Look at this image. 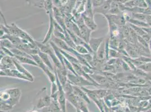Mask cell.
I'll return each instance as SVG.
<instances>
[{"label": "cell", "mask_w": 151, "mask_h": 112, "mask_svg": "<svg viewBox=\"0 0 151 112\" xmlns=\"http://www.w3.org/2000/svg\"><path fill=\"white\" fill-rule=\"evenodd\" d=\"M35 43L39 51H40L42 52L46 53L50 57V58H51V59L52 60L54 63L55 70H59V69H62L63 67H65L64 66L62 65L59 59L57 57L54 49L51 46L49 42L43 44L42 42H37L35 40Z\"/></svg>", "instance_id": "6da1fadb"}, {"label": "cell", "mask_w": 151, "mask_h": 112, "mask_svg": "<svg viewBox=\"0 0 151 112\" xmlns=\"http://www.w3.org/2000/svg\"><path fill=\"white\" fill-rule=\"evenodd\" d=\"M67 77H68V81L74 86H76L80 87V88L86 87L88 86H97L94 83L91 82V81H88L85 78L81 76H79V75H75L72 73L71 74L68 73Z\"/></svg>", "instance_id": "7a4b0ae2"}, {"label": "cell", "mask_w": 151, "mask_h": 112, "mask_svg": "<svg viewBox=\"0 0 151 112\" xmlns=\"http://www.w3.org/2000/svg\"><path fill=\"white\" fill-rule=\"evenodd\" d=\"M31 56L32 58L34 59V61L38 65V67L40 68L43 71V72L47 76L50 82L52 83L55 82L57 80L56 74L55 72L53 73V71L43 63V60L41 59L39 55H32Z\"/></svg>", "instance_id": "3957f363"}, {"label": "cell", "mask_w": 151, "mask_h": 112, "mask_svg": "<svg viewBox=\"0 0 151 112\" xmlns=\"http://www.w3.org/2000/svg\"><path fill=\"white\" fill-rule=\"evenodd\" d=\"M75 22L77 24L80 29L81 33V38L86 43H88L89 40L91 38L90 36L91 33L92 32V30H90L85 25L82 16L80 19H78L77 20H76Z\"/></svg>", "instance_id": "277c9868"}, {"label": "cell", "mask_w": 151, "mask_h": 112, "mask_svg": "<svg viewBox=\"0 0 151 112\" xmlns=\"http://www.w3.org/2000/svg\"><path fill=\"white\" fill-rule=\"evenodd\" d=\"M1 76L10 77L29 81V80L22 74L17 69H1Z\"/></svg>", "instance_id": "5b68a950"}, {"label": "cell", "mask_w": 151, "mask_h": 112, "mask_svg": "<svg viewBox=\"0 0 151 112\" xmlns=\"http://www.w3.org/2000/svg\"><path fill=\"white\" fill-rule=\"evenodd\" d=\"M50 40L53 42L59 49H62L69 53H72L74 56H75V55L76 54L77 51L75 49L70 47L69 45L65 42V40L57 38L55 37L54 35H53Z\"/></svg>", "instance_id": "8992f818"}, {"label": "cell", "mask_w": 151, "mask_h": 112, "mask_svg": "<svg viewBox=\"0 0 151 112\" xmlns=\"http://www.w3.org/2000/svg\"><path fill=\"white\" fill-rule=\"evenodd\" d=\"M47 14L49 16V19H50V22H49V26L48 28L47 32L44 38L43 41L41 42L43 44L49 43L51 37L53 35L54 31V14H53V10L50 11L47 13Z\"/></svg>", "instance_id": "52a82bcc"}, {"label": "cell", "mask_w": 151, "mask_h": 112, "mask_svg": "<svg viewBox=\"0 0 151 112\" xmlns=\"http://www.w3.org/2000/svg\"><path fill=\"white\" fill-rule=\"evenodd\" d=\"M13 61L16 69H17L22 74L25 76L26 77H27L29 80V81L31 82L34 81L35 80L34 76L32 75V74H31L24 67V66L22 65L23 64L21 63L15 57H13Z\"/></svg>", "instance_id": "ba28073f"}, {"label": "cell", "mask_w": 151, "mask_h": 112, "mask_svg": "<svg viewBox=\"0 0 151 112\" xmlns=\"http://www.w3.org/2000/svg\"><path fill=\"white\" fill-rule=\"evenodd\" d=\"M112 2V0H106L100 6L98 7L94 8L93 11L94 14H100L103 15L105 14H107L111 8V3Z\"/></svg>", "instance_id": "9c48e42d"}, {"label": "cell", "mask_w": 151, "mask_h": 112, "mask_svg": "<svg viewBox=\"0 0 151 112\" xmlns=\"http://www.w3.org/2000/svg\"><path fill=\"white\" fill-rule=\"evenodd\" d=\"M16 69L13 57L6 56L1 59V69Z\"/></svg>", "instance_id": "30bf717a"}, {"label": "cell", "mask_w": 151, "mask_h": 112, "mask_svg": "<svg viewBox=\"0 0 151 112\" xmlns=\"http://www.w3.org/2000/svg\"><path fill=\"white\" fill-rule=\"evenodd\" d=\"M104 40L105 39L103 37L90 38L88 42V44L94 54H95L96 53L99 47L100 46V45L104 42Z\"/></svg>", "instance_id": "8fae6325"}, {"label": "cell", "mask_w": 151, "mask_h": 112, "mask_svg": "<svg viewBox=\"0 0 151 112\" xmlns=\"http://www.w3.org/2000/svg\"><path fill=\"white\" fill-rule=\"evenodd\" d=\"M81 16H82L83 20H84V22H85V24L87 26L90 30H91L92 32L95 31L96 29L98 26H97V24H96V22H95L94 18L87 16H85L83 14H82Z\"/></svg>", "instance_id": "7c38bea8"}, {"label": "cell", "mask_w": 151, "mask_h": 112, "mask_svg": "<svg viewBox=\"0 0 151 112\" xmlns=\"http://www.w3.org/2000/svg\"><path fill=\"white\" fill-rule=\"evenodd\" d=\"M39 56L40 57V58H41V59L43 60V63L52 71L55 72V69H54V66L52 65L51 62V58H50V57L48 55H47L45 53H43L41 52L40 51H39V54H38Z\"/></svg>", "instance_id": "4fadbf2b"}, {"label": "cell", "mask_w": 151, "mask_h": 112, "mask_svg": "<svg viewBox=\"0 0 151 112\" xmlns=\"http://www.w3.org/2000/svg\"><path fill=\"white\" fill-rule=\"evenodd\" d=\"M21 63L22 64H27L36 67H38V65L34 61L32 58L27 57H21V56H15L14 57Z\"/></svg>", "instance_id": "5bb4252c"}, {"label": "cell", "mask_w": 151, "mask_h": 112, "mask_svg": "<svg viewBox=\"0 0 151 112\" xmlns=\"http://www.w3.org/2000/svg\"><path fill=\"white\" fill-rule=\"evenodd\" d=\"M90 75L100 86L106 85L108 84V80L107 79V78L102 75H99L98 74H94V73Z\"/></svg>", "instance_id": "9a60e30c"}, {"label": "cell", "mask_w": 151, "mask_h": 112, "mask_svg": "<svg viewBox=\"0 0 151 112\" xmlns=\"http://www.w3.org/2000/svg\"><path fill=\"white\" fill-rule=\"evenodd\" d=\"M97 59L103 61V59L106 57V43L105 40L102 43L99 49H98L96 53H95Z\"/></svg>", "instance_id": "2e32d148"}, {"label": "cell", "mask_w": 151, "mask_h": 112, "mask_svg": "<svg viewBox=\"0 0 151 112\" xmlns=\"http://www.w3.org/2000/svg\"><path fill=\"white\" fill-rule=\"evenodd\" d=\"M1 39H7L9 40L16 47L22 43V39L20 38L10 34H6L3 36L1 37Z\"/></svg>", "instance_id": "e0dca14e"}, {"label": "cell", "mask_w": 151, "mask_h": 112, "mask_svg": "<svg viewBox=\"0 0 151 112\" xmlns=\"http://www.w3.org/2000/svg\"><path fill=\"white\" fill-rule=\"evenodd\" d=\"M1 47H4L9 49H12L16 48V46L14 45L9 40L7 39H1Z\"/></svg>", "instance_id": "ac0fdd59"}, {"label": "cell", "mask_w": 151, "mask_h": 112, "mask_svg": "<svg viewBox=\"0 0 151 112\" xmlns=\"http://www.w3.org/2000/svg\"><path fill=\"white\" fill-rule=\"evenodd\" d=\"M75 50L80 55H87L88 53H90L88 49L86 48L85 46L82 45H76Z\"/></svg>", "instance_id": "d6986e66"}, {"label": "cell", "mask_w": 151, "mask_h": 112, "mask_svg": "<svg viewBox=\"0 0 151 112\" xmlns=\"http://www.w3.org/2000/svg\"><path fill=\"white\" fill-rule=\"evenodd\" d=\"M53 35L55 37L57 38H59L60 39L63 40L65 41V33H62V32H58L57 30H54Z\"/></svg>", "instance_id": "ffe728a7"}, {"label": "cell", "mask_w": 151, "mask_h": 112, "mask_svg": "<svg viewBox=\"0 0 151 112\" xmlns=\"http://www.w3.org/2000/svg\"><path fill=\"white\" fill-rule=\"evenodd\" d=\"M51 94H54L57 93V92L58 90H59L58 86V84H57L56 81L51 83Z\"/></svg>", "instance_id": "44dd1931"}, {"label": "cell", "mask_w": 151, "mask_h": 112, "mask_svg": "<svg viewBox=\"0 0 151 112\" xmlns=\"http://www.w3.org/2000/svg\"><path fill=\"white\" fill-rule=\"evenodd\" d=\"M36 112V111H33V112Z\"/></svg>", "instance_id": "7402d4cb"}]
</instances>
